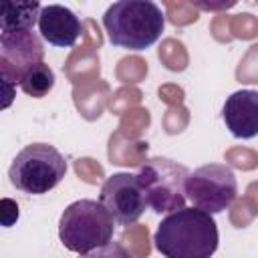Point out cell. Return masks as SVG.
Instances as JSON below:
<instances>
[{
    "label": "cell",
    "instance_id": "1",
    "mask_svg": "<svg viewBox=\"0 0 258 258\" xmlns=\"http://www.w3.org/2000/svg\"><path fill=\"white\" fill-rule=\"evenodd\" d=\"M218 242L216 220L198 208L167 214L153 234V246L163 258H212Z\"/></svg>",
    "mask_w": 258,
    "mask_h": 258
},
{
    "label": "cell",
    "instance_id": "2",
    "mask_svg": "<svg viewBox=\"0 0 258 258\" xmlns=\"http://www.w3.org/2000/svg\"><path fill=\"white\" fill-rule=\"evenodd\" d=\"M103 26L113 46L139 52L159 40L165 16L151 0H119L105 10Z\"/></svg>",
    "mask_w": 258,
    "mask_h": 258
},
{
    "label": "cell",
    "instance_id": "3",
    "mask_svg": "<svg viewBox=\"0 0 258 258\" xmlns=\"http://www.w3.org/2000/svg\"><path fill=\"white\" fill-rule=\"evenodd\" d=\"M113 216L97 200H77L64 208L58 220V238L69 252L85 256L111 242Z\"/></svg>",
    "mask_w": 258,
    "mask_h": 258
},
{
    "label": "cell",
    "instance_id": "4",
    "mask_svg": "<svg viewBox=\"0 0 258 258\" xmlns=\"http://www.w3.org/2000/svg\"><path fill=\"white\" fill-rule=\"evenodd\" d=\"M67 173V161L62 153L48 143H30L22 147L10 167V183L26 196H42L54 189Z\"/></svg>",
    "mask_w": 258,
    "mask_h": 258
},
{
    "label": "cell",
    "instance_id": "5",
    "mask_svg": "<svg viewBox=\"0 0 258 258\" xmlns=\"http://www.w3.org/2000/svg\"><path fill=\"white\" fill-rule=\"evenodd\" d=\"M137 179L155 214H173L185 208V179L189 169L169 157H149L137 169Z\"/></svg>",
    "mask_w": 258,
    "mask_h": 258
},
{
    "label": "cell",
    "instance_id": "6",
    "mask_svg": "<svg viewBox=\"0 0 258 258\" xmlns=\"http://www.w3.org/2000/svg\"><path fill=\"white\" fill-rule=\"evenodd\" d=\"M238 196L236 173L226 163H206L189 171L185 179V198L194 208L208 214L228 210Z\"/></svg>",
    "mask_w": 258,
    "mask_h": 258
},
{
    "label": "cell",
    "instance_id": "7",
    "mask_svg": "<svg viewBox=\"0 0 258 258\" xmlns=\"http://www.w3.org/2000/svg\"><path fill=\"white\" fill-rule=\"evenodd\" d=\"M44 48L40 36L32 30L0 32V79L4 91L2 107H10L14 97V85L20 83L22 75L34 64L42 62Z\"/></svg>",
    "mask_w": 258,
    "mask_h": 258
},
{
    "label": "cell",
    "instance_id": "8",
    "mask_svg": "<svg viewBox=\"0 0 258 258\" xmlns=\"http://www.w3.org/2000/svg\"><path fill=\"white\" fill-rule=\"evenodd\" d=\"M99 202L105 206V210L113 216L115 224L119 226L135 224L149 208L137 175L127 171L113 173L105 179L99 191Z\"/></svg>",
    "mask_w": 258,
    "mask_h": 258
},
{
    "label": "cell",
    "instance_id": "9",
    "mask_svg": "<svg viewBox=\"0 0 258 258\" xmlns=\"http://www.w3.org/2000/svg\"><path fill=\"white\" fill-rule=\"evenodd\" d=\"M222 119L236 139H252L258 135V91L240 89L232 93L224 107Z\"/></svg>",
    "mask_w": 258,
    "mask_h": 258
},
{
    "label": "cell",
    "instance_id": "10",
    "mask_svg": "<svg viewBox=\"0 0 258 258\" xmlns=\"http://www.w3.org/2000/svg\"><path fill=\"white\" fill-rule=\"evenodd\" d=\"M81 20L79 16L62 6V4H46L38 16V32L40 36L58 48H71L81 36Z\"/></svg>",
    "mask_w": 258,
    "mask_h": 258
},
{
    "label": "cell",
    "instance_id": "11",
    "mask_svg": "<svg viewBox=\"0 0 258 258\" xmlns=\"http://www.w3.org/2000/svg\"><path fill=\"white\" fill-rule=\"evenodd\" d=\"M42 6L38 2H2L0 6V32L32 30L38 24Z\"/></svg>",
    "mask_w": 258,
    "mask_h": 258
},
{
    "label": "cell",
    "instance_id": "12",
    "mask_svg": "<svg viewBox=\"0 0 258 258\" xmlns=\"http://www.w3.org/2000/svg\"><path fill=\"white\" fill-rule=\"evenodd\" d=\"M18 87L24 95H28L32 99H40V97L48 95V91L54 87V71L42 60L22 75Z\"/></svg>",
    "mask_w": 258,
    "mask_h": 258
},
{
    "label": "cell",
    "instance_id": "13",
    "mask_svg": "<svg viewBox=\"0 0 258 258\" xmlns=\"http://www.w3.org/2000/svg\"><path fill=\"white\" fill-rule=\"evenodd\" d=\"M81 258H133V256L121 244L109 242V244H105V246H101V248H97V250H93Z\"/></svg>",
    "mask_w": 258,
    "mask_h": 258
}]
</instances>
